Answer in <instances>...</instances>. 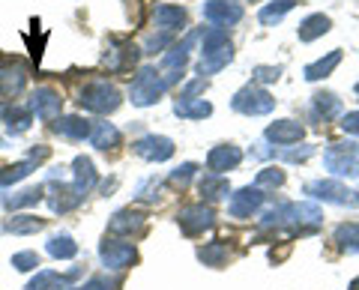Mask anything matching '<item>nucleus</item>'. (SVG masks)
I'll return each instance as SVG.
<instances>
[{
	"mask_svg": "<svg viewBox=\"0 0 359 290\" xmlns=\"http://www.w3.org/2000/svg\"><path fill=\"white\" fill-rule=\"evenodd\" d=\"M168 87H171V81L165 78V72H156V66H144V69H138V75H135V81L129 87L132 105H138V108L156 105L165 96Z\"/></svg>",
	"mask_w": 359,
	"mask_h": 290,
	"instance_id": "1",
	"label": "nucleus"
},
{
	"mask_svg": "<svg viewBox=\"0 0 359 290\" xmlns=\"http://www.w3.org/2000/svg\"><path fill=\"white\" fill-rule=\"evenodd\" d=\"M198 188H201V195H204L207 200H222L224 195L231 192V186H228V180H224L222 174H204L198 180Z\"/></svg>",
	"mask_w": 359,
	"mask_h": 290,
	"instance_id": "27",
	"label": "nucleus"
},
{
	"mask_svg": "<svg viewBox=\"0 0 359 290\" xmlns=\"http://www.w3.org/2000/svg\"><path fill=\"white\" fill-rule=\"evenodd\" d=\"M356 200H359V192H356Z\"/></svg>",
	"mask_w": 359,
	"mask_h": 290,
	"instance_id": "53",
	"label": "nucleus"
},
{
	"mask_svg": "<svg viewBox=\"0 0 359 290\" xmlns=\"http://www.w3.org/2000/svg\"><path fill=\"white\" fill-rule=\"evenodd\" d=\"M156 198H159V180L153 177V180H147L138 188V200H156Z\"/></svg>",
	"mask_w": 359,
	"mask_h": 290,
	"instance_id": "44",
	"label": "nucleus"
},
{
	"mask_svg": "<svg viewBox=\"0 0 359 290\" xmlns=\"http://www.w3.org/2000/svg\"><path fill=\"white\" fill-rule=\"evenodd\" d=\"M323 165L335 177H359V144L353 141L330 144L327 153H323Z\"/></svg>",
	"mask_w": 359,
	"mask_h": 290,
	"instance_id": "3",
	"label": "nucleus"
},
{
	"mask_svg": "<svg viewBox=\"0 0 359 290\" xmlns=\"http://www.w3.org/2000/svg\"><path fill=\"white\" fill-rule=\"evenodd\" d=\"M240 162H243V150L233 147V144H222V147H212L207 153V168H210V174L233 171Z\"/></svg>",
	"mask_w": 359,
	"mask_h": 290,
	"instance_id": "14",
	"label": "nucleus"
},
{
	"mask_svg": "<svg viewBox=\"0 0 359 290\" xmlns=\"http://www.w3.org/2000/svg\"><path fill=\"white\" fill-rule=\"evenodd\" d=\"M36 168V162L27 159V162H15L9 165V168L0 171V186H13V183H21L25 177H30V171Z\"/></svg>",
	"mask_w": 359,
	"mask_h": 290,
	"instance_id": "32",
	"label": "nucleus"
},
{
	"mask_svg": "<svg viewBox=\"0 0 359 290\" xmlns=\"http://www.w3.org/2000/svg\"><path fill=\"white\" fill-rule=\"evenodd\" d=\"M72 186L78 188V192H84V195L96 186V168H93V162H90L87 156H75V162H72Z\"/></svg>",
	"mask_w": 359,
	"mask_h": 290,
	"instance_id": "20",
	"label": "nucleus"
},
{
	"mask_svg": "<svg viewBox=\"0 0 359 290\" xmlns=\"http://www.w3.org/2000/svg\"><path fill=\"white\" fill-rule=\"evenodd\" d=\"M13 266H15V270H21V272L36 270V266H39V254L36 251H18V254H13Z\"/></svg>",
	"mask_w": 359,
	"mask_h": 290,
	"instance_id": "40",
	"label": "nucleus"
},
{
	"mask_svg": "<svg viewBox=\"0 0 359 290\" xmlns=\"http://www.w3.org/2000/svg\"><path fill=\"white\" fill-rule=\"evenodd\" d=\"M63 287L66 284V275H57V272H51V270H42L36 272V278L27 284V290H51V287Z\"/></svg>",
	"mask_w": 359,
	"mask_h": 290,
	"instance_id": "38",
	"label": "nucleus"
},
{
	"mask_svg": "<svg viewBox=\"0 0 359 290\" xmlns=\"http://www.w3.org/2000/svg\"><path fill=\"white\" fill-rule=\"evenodd\" d=\"M39 200H42V186H33V188H25V192L13 195V198H4V204L13 207V209H21V207L39 204Z\"/></svg>",
	"mask_w": 359,
	"mask_h": 290,
	"instance_id": "37",
	"label": "nucleus"
},
{
	"mask_svg": "<svg viewBox=\"0 0 359 290\" xmlns=\"http://www.w3.org/2000/svg\"><path fill=\"white\" fill-rule=\"evenodd\" d=\"M48 254L51 258H60V261H69L78 254V245L72 242L69 233H57V237L48 240Z\"/></svg>",
	"mask_w": 359,
	"mask_h": 290,
	"instance_id": "31",
	"label": "nucleus"
},
{
	"mask_svg": "<svg viewBox=\"0 0 359 290\" xmlns=\"http://www.w3.org/2000/svg\"><path fill=\"white\" fill-rule=\"evenodd\" d=\"M341 63V51L335 48V51H330L327 57H320V60H314V63H309L306 69H302V75H306V81H320V78H327V75H332V69Z\"/></svg>",
	"mask_w": 359,
	"mask_h": 290,
	"instance_id": "26",
	"label": "nucleus"
},
{
	"mask_svg": "<svg viewBox=\"0 0 359 290\" xmlns=\"http://www.w3.org/2000/svg\"><path fill=\"white\" fill-rule=\"evenodd\" d=\"M261 204H264V192L257 186H245V188H240L237 195H231V216L233 219H249L252 213H257L261 209Z\"/></svg>",
	"mask_w": 359,
	"mask_h": 290,
	"instance_id": "13",
	"label": "nucleus"
},
{
	"mask_svg": "<svg viewBox=\"0 0 359 290\" xmlns=\"http://www.w3.org/2000/svg\"><path fill=\"white\" fill-rule=\"evenodd\" d=\"M341 129L347 135H359V111H347L341 117Z\"/></svg>",
	"mask_w": 359,
	"mask_h": 290,
	"instance_id": "45",
	"label": "nucleus"
},
{
	"mask_svg": "<svg viewBox=\"0 0 359 290\" xmlns=\"http://www.w3.org/2000/svg\"><path fill=\"white\" fill-rule=\"evenodd\" d=\"M153 25L159 27L162 33H174L186 27V9L174 6V4H159L153 9Z\"/></svg>",
	"mask_w": 359,
	"mask_h": 290,
	"instance_id": "17",
	"label": "nucleus"
},
{
	"mask_svg": "<svg viewBox=\"0 0 359 290\" xmlns=\"http://www.w3.org/2000/svg\"><path fill=\"white\" fill-rule=\"evenodd\" d=\"M30 114H36L39 120H57L60 117V108H63V99L57 90H51V87H36V90L30 93Z\"/></svg>",
	"mask_w": 359,
	"mask_h": 290,
	"instance_id": "7",
	"label": "nucleus"
},
{
	"mask_svg": "<svg viewBox=\"0 0 359 290\" xmlns=\"http://www.w3.org/2000/svg\"><path fill=\"white\" fill-rule=\"evenodd\" d=\"M6 129H9V135H21V132H27L30 129V108H9V114H6Z\"/></svg>",
	"mask_w": 359,
	"mask_h": 290,
	"instance_id": "35",
	"label": "nucleus"
},
{
	"mask_svg": "<svg viewBox=\"0 0 359 290\" xmlns=\"http://www.w3.org/2000/svg\"><path fill=\"white\" fill-rule=\"evenodd\" d=\"M177 219H180V228H183L186 237H198V233H204V230H210L212 225H216V213L204 204L183 207Z\"/></svg>",
	"mask_w": 359,
	"mask_h": 290,
	"instance_id": "6",
	"label": "nucleus"
},
{
	"mask_svg": "<svg viewBox=\"0 0 359 290\" xmlns=\"http://www.w3.org/2000/svg\"><path fill=\"white\" fill-rule=\"evenodd\" d=\"M9 114V105H4V102H0V117H6Z\"/></svg>",
	"mask_w": 359,
	"mask_h": 290,
	"instance_id": "49",
	"label": "nucleus"
},
{
	"mask_svg": "<svg viewBox=\"0 0 359 290\" xmlns=\"http://www.w3.org/2000/svg\"><path fill=\"white\" fill-rule=\"evenodd\" d=\"M231 108L240 111V114H245V117H264V114H269V111L276 108V99L269 96L264 87L249 84V87H243V90L233 93Z\"/></svg>",
	"mask_w": 359,
	"mask_h": 290,
	"instance_id": "4",
	"label": "nucleus"
},
{
	"mask_svg": "<svg viewBox=\"0 0 359 290\" xmlns=\"http://www.w3.org/2000/svg\"><path fill=\"white\" fill-rule=\"evenodd\" d=\"M351 290H359V278H356V282H353V284H351Z\"/></svg>",
	"mask_w": 359,
	"mask_h": 290,
	"instance_id": "50",
	"label": "nucleus"
},
{
	"mask_svg": "<svg viewBox=\"0 0 359 290\" xmlns=\"http://www.w3.org/2000/svg\"><path fill=\"white\" fill-rule=\"evenodd\" d=\"M311 153H314V147H302V150H285V153H282V159H287V162H302V159H309Z\"/></svg>",
	"mask_w": 359,
	"mask_h": 290,
	"instance_id": "47",
	"label": "nucleus"
},
{
	"mask_svg": "<svg viewBox=\"0 0 359 290\" xmlns=\"http://www.w3.org/2000/svg\"><path fill=\"white\" fill-rule=\"evenodd\" d=\"M132 150L147 162H168L174 156V141L165 135H144L132 144Z\"/></svg>",
	"mask_w": 359,
	"mask_h": 290,
	"instance_id": "8",
	"label": "nucleus"
},
{
	"mask_svg": "<svg viewBox=\"0 0 359 290\" xmlns=\"http://www.w3.org/2000/svg\"><path fill=\"white\" fill-rule=\"evenodd\" d=\"M255 81H261V84H273L282 78V66H255Z\"/></svg>",
	"mask_w": 359,
	"mask_h": 290,
	"instance_id": "42",
	"label": "nucleus"
},
{
	"mask_svg": "<svg viewBox=\"0 0 359 290\" xmlns=\"http://www.w3.org/2000/svg\"><path fill=\"white\" fill-rule=\"evenodd\" d=\"M282 183H285V171L282 168H264V171H257V180H255L257 188H264V186H282Z\"/></svg>",
	"mask_w": 359,
	"mask_h": 290,
	"instance_id": "39",
	"label": "nucleus"
},
{
	"mask_svg": "<svg viewBox=\"0 0 359 290\" xmlns=\"http://www.w3.org/2000/svg\"><path fill=\"white\" fill-rule=\"evenodd\" d=\"M195 171H198V165H195V162H186V165H180V168L171 174V186L186 188V186H189V180H192V177H195Z\"/></svg>",
	"mask_w": 359,
	"mask_h": 290,
	"instance_id": "41",
	"label": "nucleus"
},
{
	"mask_svg": "<svg viewBox=\"0 0 359 290\" xmlns=\"http://www.w3.org/2000/svg\"><path fill=\"white\" fill-rule=\"evenodd\" d=\"M25 84H27V66L25 63H18V60L0 63V96L13 99L25 90Z\"/></svg>",
	"mask_w": 359,
	"mask_h": 290,
	"instance_id": "10",
	"label": "nucleus"
},
{
	"mask_svg": "<svg viewBox=\"0 0 359 290\" xmlns=\"http://www.w3.org/2000/svg\"><path fill=\"white\" fill-rule=\"evenodd\" d=\"M195 39H198V33H189V36H186L183 42H177V46H171V48L165 51V57H162V69H165L168 75H183L186 63H189V51H192Z\"/></svg>",
	"mask_w": 359,
	"mask_h": 290,
	"instance_id": "15",
	"label": "nucleus"
},
{
	"mask_svg": "<svg viewBox=\"0 0 359 290\" xmlns=\"http://www.w3.org/2000/svg\"><path fill=\"white\" fill-rule=\"evenodd\" d=\"M302 135H306V129H302V123H297V120H278V123H269L266 126V141L278 144V147L299 144Z\"/></svg>",
	"mask_w": 359,
	"mask_h": 290,
	"instance_id": "16",
	"label": "nucleus"
},
{
	"mask_svg": "<svg viewBox=\"0 0 359 290\" xmlns=\"http://www.w3.org/2000/svg\"><path fill=\"white\" fill-rule=\"evenodd\" d=\"M228 30L224 27H207L204 33H201V54H210V51H216L222 46H228Z\"/></svg>",
	"mask_w": 359,
	"mask_h": 290,
	"instance_id": "34",
	"label": "nucleus"
},
{
	"mask_svg": "<svg viewBox=\"0 0 359 290\" xmlns=\"http://www.w3.org/2000/svg\"><path fill=\"white\" fill-rule=\"evenodd\" d=\"M231 60H233V46L228 42V46H222V48L210 51V54H201V60H198V75H201V78H204V75H216V72H222Z\"/></svg>",
	"mask_w": 359,
	"mask_h": 290,
	"instance_id": "18",
	"label": "nucleus"
},
{
	"mask_svg": "<svg viewBox=\"0 0 359 290\" xmlns=\"http://www.w3.org/2000/svg\"><path fill=\"white\" fill-rule=\"evenodd\" d=\"M311 108H314V117L332 120L341 111V102H339V96L335 93H314L311 96Z\"/></svg>",
	"mask_w": 359,
	"mask_h": 290,
	"instance_id": "28",
	"label": "nucleus"
},
{
	"mask_svg": "<svg viewBox=\"0 0 359 290\" xmlns=\"http://www.w3.org/2000/svg\"><path fill=\"white\" fill-rule=\"evenodd\" d=\"M204 18L212 27H231L243 18V6L233 0H207L204 4Z\"/></svg>",
	"mask_w": 359,
	"mask_h": 290,
	"instance_id": "9",
	"label": "nucleus"
},
{
	"mask_svg": "<svg viewBox=\"0 0 359 290\" xmlns=\"http://www.w3.org/2000/svg\"><path fill=\"white\" fill-rule=\"evenodd\" d=\"M54 132L63 138H72V141H84V138H90L93 126H90V120H84V117H57Z\"/></svg>",
	"mask_w": 359,
	"mask_h": 290,
	"instance_id": "21",
	"label": "nucleus"
},
{
	"mask_svg": "<svg viewBox=\"0 0 359 290\" xmlns=\"http://www.w3.org/2000/svg\"><path fill=\"white\" fill-rule=\"evenodd\" d=\"M120 141H123L120 129L111 126V123H96L93 132H90V144H93L96 150H105V153H108V150H117Z\"/></svg>",
	"mask_w": 359,
	"mask_h": 290,
	"instance_id": "22",
	"label": "nucleus"
},
{
	"mask_svg": "<svg viewBox=\"0 0 359 290\" xmlns=\"http://www.w3.org/2000/svg\"><path fill=\"white\" fill-rule=\"evenodd\" d=\"M120 287V278H108V275H96L84 284V290H117Z\"/></svg>",
	"mask_w": 359,
	"mask_h": 290,
	"instance_id": "43",
	"label": "nucleus"
},
{
	"mask_svg": "<svg viewBox=\"0 0 359 290\" xmlns=\"http://www.w3.org/2000/svg\"><path fill=\"white\" fill-rule=\"evenodd\" d=\"M204 87H207V81H204V78H198V81H192V84H186V90H183V93H180V99H192L195 93H201V90H204Z\"/></svg>",
	"mask_w": 359,
	"mask_h": 290,
	"instance_id": "48",
	"label": "nucleus"
},
{
	"mask_svg": "<svg viewBox=\"0 0 359 290\" xmlns=\"http://www.w3.org/2000/svg\"><path fill=\"white\" fill-rule=\"evenodd\" d=\"M335 242H339V249L347 254L359 251V221H347V225L335 228Z\"/></svg>",
	"mask_w": 359,
	"mask_h": 290,
	"instance_id": "30",
	"label": "nucleus"
},
{
	"mask_svg": "<svg viewBox=\"0 0 359 290\" xmlns=\"http://www.w3.org/2000/svg\"><path fill=\"white\" fill-rule=\"evenodd\" d=\"M99 258H102V263L108 266V270H126V266L135 263V249L129 242H114V240H105L102 245H99Z\"/></svg>",
	"mask_w": 359,
	"mask_h": 290,
	"instance_id": "11",
	"label": "nucleus"
},
{
	"mask_svg": "<svg viewBox=\"0 0 359 290\" xmlns=\"http://www.w3.org/2000/svg\"><path fill=\"white\" fill-rule=\"evenodd\" d=\"M174 114L180 120H204L212 114V105L204 99H177L174 102Z\"/></svg>",
	"mask_w": 359,
	"mask_h": 290,
	"instance_id": "25",
	"label": "nucleus"
},
{
	"mask_svg": "<svg viewBox=\"0 0 359 290\" xmlns=\"http://www.w3.org/2000/svg\"><path fill=\"white\" fill-rule=\"evenodd\" d=\"M168 42H171V33H159V36H150V39H147L144 51H147V54H156L162 46H168Z\"/></svg>",
	"mask_w": 359,
	"mask_h": 290,
	"instance_id": "46",
	"label": "nucleus"
},
{
	"mask_svg": "<svg viewBox=\"0 0 359 290\" xmlns=\"http://www.w3.org/2000/svg\"><path fill=\"white\" fill-rule=\"evenodd\" d=\"M138 54H141V51L135 48L129 39L114 36V39H108V51H105L102 63L108 66V72H126V69H132V66H135Z\"/></svg>",
	"mask_w": 359,
	"mask_h": 290,
	"instance_id": "5",
	"label": "nucleus"
},
{
	"mask_svg": "<svg viewBox=\"0 0 359 290\" xmlns=\"http://www.w3.org/2000/svg\"><path fill=\"white\" fill-rule=\"evenodd\" d=\"M306 195L327 200V204H351L353 200V192L347 186H341L339 180H314L306 186Z\"/></svg>",
	"mask_w": 359,
	"mask_h": 290,
	"instance_id": "12",
	"label": "nucleus"
},
{
	"mask_svg": "<svg viewBox=\"0 0 359 290\" xmlns=\"http://www.w3.org/2000/svg\"><path fill=\"white\" fill-rule=\"evenodd\" d=\"M144 228V216L141 213H132V209H120V213L108 221V230L114 237H126V233H138Z\"/></svg>",
	"mask_w": 359,
	"mask_h": 290,
	"instance_id": "24",
	"label": "nucleus"
},
{
	"mask_svg": "<svg viewBox=\"0 0 359 290\" xmlns=\"http://www.w3.org/2000/svg\"><path fill=\"white\" fill-rule=\"evenodd\" d=\"M198 258L204 261L207 266H222L224 261H228V245H224L222 240H216V242H210V245H204V249L198 251Z\"/></svg>",
	"mask_w": 359,
	"mask_h": 290,
	"instance_id": "36",
	"label": "nucleus"
},
{
	"mask_svg": "<svg viewBox=\"0 0 359 290\" xmlns=\"http://www.w3.org/2000/svg\"><path fill=\"white\" fill-rule=\"evenodd\" d=\"M45 228V221L36 219V216H13L6 221V230L15 233V237H21V233H36Z\"/></svg>",
	"mask_w": 359,
	"mask_h": 290,
	"instance_id": "33",
	"label": "nucleus"
},
{
	"mask_svg": "<svg viewBox=\"0 0 359 290\" xmlns=\"http://www.w3.org/2000/svg\"><path fill=\"white\" fill-rule=\"evenodd\" d=\"M330 27H332L330 15L314 13V15H309V18H302V21H299L297 36H299V42H314V39H320L323 33H330Z\"/></svg>",
	"mask_w": 359,
	"mask_h": 290,
	"instance_id": "19",
	"label": "nucleus"
},
{
	"mask_svg": "<svg viewBox=\"0 0 359 290\" xmlns=\"http://www.w3.org/2000/svg\"><path fill=\"white\" fill-rule=\"evenodd\" d=\"M356 96H359V81H356Z\"/></svg>",
	"mask_w": 359,
	"mask_h": 290,
	"instance_id": "51",
	"label": "nucleus"
},
{
	"mask_svg": "<svg viewBox=\"0 0 359 290\" xmlns=\"http://www.w3.org/2000/svg\"><path fill=\"white\" fill-rule=\"evenodd\" d=\"M66 290H75V287H66Z\"/></svg>",
	"mask_w": 359,
	"mask_h": 290,
	"instance_id": "52",
	"label": "nucleus"
},
{
	"mask_svg": "<svg viewBox=\"0 0 359 290\" xmlns=\"http://www.w3.org/2000/svg\"><path fill=\"white\" fill-rule=\"evenodd\" d=\"M120 102H123L120 90L108 81H90L81 87V93H78V105L84 111H93V114H114Z\"/></svg>",
	"mask_w": 359,
	"mask_h": 290,
	"instance_id": "2",
	"label": "nucleus"
},
{
	"mask_svg": "<svg viewBox=\"0 0 359 290\" xmlns=\"http://www.w3.org/2000/svg\"><path fill=\"white\" fill-rule=\"evenodd\" d=\"M81 200H84V192H78L75 186H57L54 195L48 198V204H51L54 213H69V209H75Z\"/></svg>",
	"mask_w": 359,
	"mask_h": 290,
	"instance_id": "23",
	"label": "nucleus"
},
{
	"mask_svg": "<svg viewBox=\"0 0 359 290\" xmlns=\"http://www.w3.org/2000/svg\"><path fill=\"white\" fill-rule=\"evenodd\" d=\"M294 6H297V0H273V4H266L261 13H257V21H261V25H278Z\"/></svg>",
	"mask_w": 359,
	"mask_h": 290,
	"instance_id": "29",
	"label": "nucleus"
}]
</instances>
